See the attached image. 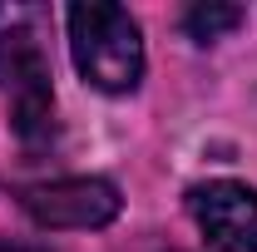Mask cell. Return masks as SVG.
Returning a JSON list of instances; mask_svg holds the SVG:
<instances>
[{
    "label": "cell",
    "instance_id": "cell-4",
    "mask_svg": "<svg viewBox=\"0 0 257 252\" xmlns=\"http://www.w3.org/2000/svg\"><path fill=\"white\" fill-rule=\"evenodd\" d=\"M188 213L218 252H257V188L237 178H213L188 188Z\"/></svg>",
    "mask_w": 257,
    "mask_h": 252
},
{
    "label": "cell",
    "instance_id": "cell-6",
    "mask_svg": "<svg viewBox=\"0 0 257 252\" xmlns=\"http://www.w3.org/2000/svg\"><path fill=\"white\" fill-rule=\"evenodd\" d=\"M0 252H50V247H35V242H10V237H0Z\"/></svg>",
    "mask_w": 257,
    "mask_h": 252
},
{
    "label": "cell",
    "instance_id": "cell-1",
    "mask_svg": "<svg viewBox=\"0 0 257 252\" xmlns=\"http://www.w3.org/2000/svg\"><path fill=\"white\" fill-rule=\"evenodd\" d=\"M45 25L50 10L40 5H0V94L25 149L55 139V69L45 50Z\"/></svg>",
    "mask_w": 257,
    "mask_h": 252
},
{
    "label": "cell",
    "instance_id": "cell-5",
    "mask_svg": "<svg viewBox=\"0 0 257 252\" xmlns=\"http://www.w3.org/2000/svg\"><path fill=\"white\" fill-rule=\"evenodd\" d=\"M242 25V10L237 5H188L183 10V30H188V40H198V45H208V40H223V35H232Z\"/></svg>",
    "mask_w": 257,
    "mask_h": 252
},
{
    "label": "cell",
    "instance_id": "cell-3",
    "mask_svg": "<svg viewBox=\"0 0 257 252\" xmlns=\"http://www.w3.org/2000/svg\"><path fill=\"white\" fill-rule=\"evenodd\" d=\"M20 208L50 232H89L119 218L124 198L109 178H55L20 188Z\"/></svg>",
    "mask_w": 257,
    "mask_h": 252
},
{
    "label": "cell",
    "instance_id": "cell-2",
    "mask_svg": "<svg viewBox=\"0 0 257 252\" xmlns=\"http://www.w3.org/2000/svg\"><path fill=\"white\" fill-rule=\"evenodd\" d=\"M69 25V55L79 79L99 89V94H134L144 79V35L139 20L128 15L124 5H69L64 10Z\"/></svg>",
    "mask_w": 257,
    "mask_h": 252
}]
</instances>
